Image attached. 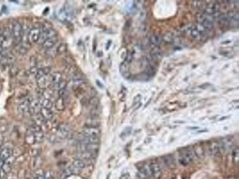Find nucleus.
<instances>
[{"label":"nucleus","instance_id":"nucleus-28","mask_svg":"<svg viewBox=\"0 0 239 179\" xmlns=\"http://www.w3.org/2000/svg\"><path fill=\"white\" fill-rule=\"evenodd\" d=\"M55 107L56 109L59 111H62L65 109V104L63 98L59 97L58 99H57L55 103Z\"/></svg>","mask_w":239,"mask_h":179},{"label":"nucleus","instance_id":"nucleus-5","mask_svg":"<svg viewBox=\"0 0 239 179\" xmlns=\"http://www.w3.org/2000/svg\"><path fill=\"white\" fill-rule=\"evenodd\" d=\"M152 176L156 179H159L162 175V168L160 162L156 160H151L149 163Z\"/></svg>","mask_w":239,"mask_h":179},{"label":"nucleus","instance_id":"nucleus-38","mask_svg":"<svg viewBox=\"0 0 239 179\" xmlns=\"http://www.w3.org/2000/svg\"><path fill=\"white\" fill-rule=\"evenodd\" d=\"M119 70H120L122 74H123V73L129 71L128 69V64H127L125 62L122 63L120 66H119Z\"/></svg>","mask_w":239,"mask_h":179},{"label":"nucleus","instance_id":"nucleus-43","mask_svg":"<svg viewBox=\"0 0 239 179\" xmlns=\"http://www.w3.org/2000/svg\"><path fill=\"white\" fill-rule=\"evenodd\" d=\"M119 179H131V177L129 173H125L122 175Z\"/></svg>","mask_w":239,"mask_h":179},{"label":"nucleus","instance_id":"nucleus-34","mask_svg":"<svg viewBox=\"0 0 239 179\" xmlns=\"http://www.w3.org/2000/svg\"><path fill=\"white\" fill-rule=\"evenodd\" d=\"M66 86H67L66 81L62 80L61 81H60L58 84H55V85H52L51 87H52L53 89L57 90L59 91V90L63 89V88L66 87Z\"/></svg>","mask_w":239,"mask_h":179},{"label":"nucleus","instance_id":"nucleus-29","mask_svg":"<svg viewBox=\"0 0 239 179\" xmlns=\"http://www.w3.org/2000/svg\"><path fill=\"white\" fill-rule=\"evenodd\" d=\"M45 172L42 170L37 169L32 175V179H45Z\"/></svg>","mask_w":239,"mask_h":179},{"label":"nucleus","instance_id":"nucleus-36","mask_svg":"<svg viewBox=\"0 0 239 179\" xmlns=\"http://www.w3.org/2000/svg\"><path fill=\"white\" fill-rule=\"evenodd\" d=\"M1 170L7 174L10 173L11 170H12V165L4 162V164L1 167Z\"/></svg>","mask_w":239,"mask_h":179},{"label":"nucleus","instance_id":"nucleus-15","mask_svg":"<svg viewBox=\"0 0 239 179\" xmlns=\"http://www.w3.org/2000/svg\"><path fill=\"white\" fill-rule=\"evenodd\" d=\"M13 151L12 148L4 146L1 147V149H0V159L3 161H6L8 158L13 155Z\"/></svg>","mask_w":239,"mask_h":179},{"label":"nucleus","instance_id":"nucleus-23","mask_svg":"<svg viewBox=\"0 0 239 179\" xmlns=\"http://www.w3.org/2000/svg\"><path fill=\"white\" fill-rule=\"evenodd\" d=\"M50 79L51 86L55 85L62 80V74L60 72H54L50 75Z\"/></svg>","mask_w":239,"mask_h":179},{"label":"nucleus","instance_id":"nucleus-33","mask_svg":"<svg viewBox=\"0 0 239 179\" xmlns=\"http://www.w3.org/2000/svg\"><path fill=\"white\" fill-rule=\"evenodd\" d=\"M41 104L42 108H47L50 109H51V108L53 107V105L51 101L48 99H44L42 100H41Z\"/></svg>","mask_w":239,"mask_h":179},{"label":"nucleus","instance_id":"nucleus-42","mask_svg":"<svg viewBox=\"0 0 239 179\" xmlns=\"http://www.w3.org/2000/svg\"><path fill=\"white\" fill-rule=\"evenodd\" d=\"M65 50H66V46H65V44H61L57 48V54H62L63 53V52L65 51Z\"/></svg>","mask_w":239,"mask_h":179},{"label":"nucleus","instance_id":"nucleus-22","mask_svg":"<svg viewBox=\"0 0 239 179\" xmlns=\"http://www.w3.org/2000/svg\"><path fill=\"white\" fill-rule=\"evenodd\" d=\"M99 138H96V137H87L84 135H83V138L81 140L83 144H99Z\"/></svg>","mask_w":239,"mask_h":179},{"label":"nucleus","instance_id":"nucleus-7","mask_svg":"<svg viewBox=\"0 0 239 179\" xmlns=\"http://www.w3.org/2000/svg\"><path fill=\"white\" fill-rule=\"evenodd\" d=\"M55 37H57V32L54 29L48 28L42 30L41 31V33L40 34L37 43H38L39 44H42L46 39Z\"/></svg>","mask_w":239,"mask_h":179},{"label":"nucleus","instance_id":"nucleus-35","mask_svg":"<svg viewBox=\"0 0 239 179\" xmlns=\"http://www.w3.org/2000/svg\"><path fill=\"white\" fill-rule=\"evenodd\" d=\"M25 140L26 143L29 144H32L35 143L34 134L32 133L31 131H29V132L26 134Z\"/></svg>","mask_w":239,"mask_h":179},{"label":"nucleus","instance_id":"nucleus-20","mask_svg":"<svg viewBox=\"0 0 239 179\" xmlns=\"http://www.w3.org/2000/svg\"><path fill=\"white\" fill-rule=\"evenodd\" d=\"M94 153H93L92 152H88V151H83V152H79L78 153V156L79 158L83 161H90L93 158H94Z\"/></svg>","mask_w":239,"mask_h":179},{"label":"nucleus","instance_id":"nucleus-26","mask_svg":"<svg viewBox=\"0 0 239 179\" xmlns=\"http://www.w3.org/2000/svg\"><path fill=\"white\" fill-rule=\"evenodd\" d=\"M149 41L150 42V43H151L152 44L158 46L161 44L162 41V38L157 35H152L149 37Z\"/></svg>","mask_w":239,"mask_h":179},{"label":"nucleus","instance_id":"nucleus-16","mask_svg":"<svg viewBox=\"0 0 239 179\" xmlns=\"http://www.w3.org/2000/svg\"><path fill=\"white\" fill-rule=\"evenodd\" d=\"M49 83H50L49 74L43 76L37 79V85L41 89L46 88V87L50 84Z\"/></svg>","mask_w":239,"mask_h":179},{"label":"nucleus","instance_id":"nucleus-31","mask_svg":"<svg viewBox=\"0 0 239 179\" xmlns=\"http://www.w3.org/2000/svg\"><path fill=\"white\" fill-rule=\"evenodd\" d=\"M86 125L88 127H96L97 128V126L99 125V121L96 119L95 118H92L91 119L88 120L86 122Z\"/></svg>","mask_w":239,"mask_h":179},{"label":"nucleus","instance_id":"nucleus-27","mask_svg":"<svg viewBox=\"0 0 239 179\" xmlns=\"http://www.w3.org/2000/svg\"><path fill=\"white\" fill-rule=\"evenodd\" d=\"M231 155H232V160H233V162L236 165H237L238 163V161H239V149L237 146L234 147V148L233 149Z\"/></svg>","mask_w":239,"mask_h":179},{"label":"nucleus","instance_id":"nucleus-2","mask_svg":"<svg viewBox=\"0 0 239 179\" xmlns=\"http://www.w3.org/2000/svg\"><path fill=\"white\" fill-rule=\"evenodd\" d=\"M207 150L209 153L213 157L220 156L224 153L220 142L217 140L210 142L208 145Z\"/></svg>","mask_w":239,"mask_h":179},{"label":"nucleus","instance_id":"nucleus-25","mask_svg":"<svg viewBox=\"0 0 239 179\" xmlns=\"http://www.w3.org/2000/svg\"><path fill=\"white\" fill-rule=\"evenodd\" d=\"M150 55L153 59H160L162 57V53L158 47H155L151 51Z\"/></svg>","mask_w":239,"mask_h":179},{"label":"nucleus","instance_id":"nucleus-17","mask_svg":"<svg viewBox=\"0 0 239 179\" xmlns=\"http://www.w3.org/2000/svg\"><path fill=\"white\" fill-rule=\"evenodd\" d=\"M219 10L218 4L215 3H210L205 9V14L213 16Z\"/></svg>","mask_w":239,"mask_h":179},{"label":"nucleus","instance_id":"nucleus-41","mask_svg":"<svg viewBox=\"0 0 239 179\" xmlns=\"http://www.w3.org/2000/svg\"><path fill=\"white\" fill-rule=\"evenodd\" d=\"M59 93V97H62L63 98L65 96H67V94H68V90H67L66 88H64L63 89L59 90L58 91Z\"/></svg>","mask_w":239,"mask_h":179},{"label":"nucleus","instance_id":"nucleus-10","mask_svg":"<svg viewBox=\"0 0 239 179\" xmlns=\"http://www.w3.org/2000/svg\"><path fill=\"white\" fill-rule=\"evenodd\" d=\"M161 162L163 165L167 168L173 170L176 168V161L172 155H166L161 157Z\"/></svg>","mask_w":239,"mask_h":179},{"label":"nucleus","instance_id":"nucleus-19","mask_svg":"<svg viewBox=\"0 0 239 179\" xmlns=\"http://www.w3.org/2000/svg\"><path fill=\"white\" fill-rule=\"evenodd\" d=\"M198 20L199 23L202 25L206 29L208 30H212L213 28V23L210 22L208 20L206 19L203 17V16H200L198 17Z\"/></svg>","mask_w":239,"mask_h":179},{"label":"nucleus","instance_id":"nucleus-8","mask_svg":"<svg viewBox=\"0 0 239 179\" xmlns=\"http://www.w3.org/2000/svg\"><path fill=\"white\" fill-rule=\"evenodd\" d=\"M41 30L40 28L34 27L32 28L28 32V41L29 44H33L37 43L40 34L41 33Z\"/></svg>","mask_w":239,"mask_h":179},{"label":"nucleus","instance_id":"nucleus-30","mask_svg":"<svg viewBox=\"0 0 239 179\" xmlns=\"http://www.w3.org/2000/svg\"><path fill=\"white\" fill-rule=\"evenodd\" d=\"M85 163L84 161L80 160V159H77L74 161L72 163V165L75 167V168H78V169L81 170L83 168L85 167Z\"/></svg>","mask_w":239,"mask_h":179},{"label":"nucleus","instance_id":"nucleus-13","mask_svg":"<svg viewBox=\"0 0 239 179\" xmlns=\"http://www.w3.org/2000/svg\"><path fill=\"white\" fill-rule=\"evenodd\" d=\"M31 100L29 99L24 100L17 107V111L20 114H26L29 112V106Z\"/></svg>","mask_w":239,"mask_h":179},{"label":"nucleus","instance_id":"nucleus-11","mask_svg":"<svg viewBox=\"0 0 239 179\" xmlns=\"http://www.w3.org/2000/svg\"><path fill=\"white\" fill-rule=\"evenodd\" d=\"M42 108L41 102L39 100H31L29 106V112L32 115H37L40 113Z\"/></svg>","mask_w":239,"mask_h":179},{"label":"nucleus","instance_id":"nucleus-40","mask_svg":"<svg viewBox=\"0 0 239 179\" xmlns=\"http://www.w3.org/2000/svg\"><path fill=\"white\" fill-rule=\"evenodd\" d=\"M190 34L191 37L194 38H197L200 37V33L196 28H192L191 30Z\"/></svg>","mask_w":239,"mask_h":179},{"label":"nucleus","instance_id":"nucleus-21","mask_svg":"<svg viewBox=\"0 0 239 179\" xmlns=\"http://www.w3.org/2000/svg\"><path fill=\"white\" fill-rule=\"evenodd\" d=\"M40 114L41 115V117L44 118L46 121L51 120L53 117V113L50 109L42 108Z\"/></svg>","mask_w":239,"mask_h":179},{"label":"nucleus","instance_id":"nucleus-44","mask_svg":"<svg viewBox=\"0 0 239 179\" xmlns=\"http://www.w3.org/2000/svg\"><path fill=\"white\" fill-rule=\"evenodd\" d=\"M31 153L32 156H37L38 153H39V151L37 149H33L31 151Z\"/></svg>","mask_w":239,"mask_h":179},{"label":"nucleus","instance_id":"nucleus-37","mask_svg":"<svg viewBox=\"0 0 239 179\" xmlns=\"http://www.w3.org/2000/svg\"><path fill=\"white\" fill-rule=\"evenodd\" d=\"M30 131L32 133H37V132H39V131H42V127L40 125H38L37 124H33L30 127Z\"/></svg>","mask_w":239,"mask_h":179},{"label":"nucleus","instance_id":"nucleus-24","mask_svg":"<svg viewBox=\"0 0 239 179\" xmlns=\"http://www.w3.org/2000/svg\"><path fill=\"white\" fill-rule=\"evenodd\" d=\"M50 70H51V68H49V67L42 68V69H37V70L35 73V77L37 79H39L40 78H41L43 76L49 75Z\"/></svg>","mask_w":239,"mask_h":179},{"label":"nucleus","instance_id":"nucleus-1","mask_svg":"<svg viewBox=\"0 0 239 179\" xmlns=\"http://www.w3.org/2000/svg\"><path fill=\"white\" fill-rule=\"evenodd\" d=\"M194 158L192 149L190 147H184L178 152V161L181 165L187 166L193 161Z\"/></svg>","mask_w":239,"mask_h":179},{"label":"nucleus","instance_id":"nucleus-12","mask_svg":"<svg viewBox=\"0 0 239 179\" xmlns=\"http://www.w3.org/2000/svg\"><path fill=\"white\" fill-rule=\"evenodd\" d=\"M69 134V128L64 124L60 125L58 127L56 131V137L60 139H64L67 138Z\"/></svg>","mask_w":239,"mask_h":179},{"label":"nucleus","instance_id":"nucleus-39","mask_svg":"<svg viewBox=\"0 0 239 179\" xmlns=\"http://www.w3.org/2000/svg\"><path fill=\"white\" fill-rule=\"evenodd\" d=\"M163 39L167 43H172L173 42V37L172 35V34L169 33L166 34L163 37Z\"/></svg>","mask_w":239,"mask_h":179},{"label":"nucleus","instance_id":"nucleus-9","mask_svg":"<svg viewBox=\"0 0 239 179\" xmlns=\"http://www.w3.org/2000/svg\"><path fill=\"white\" fill-rule=\"evenodd\" d=\"M220 142L222 146L224 153L229 152L234 147V140L231 136H226L225 138H223Z\"/></svg>","mask_w":239,"mask_h":179},{"label":"nucleus","instance_id":"nucleus-6","mask_svg":"<svg viewBox=\"0 0 239 179\" xmlns=\"http://www.w3.org/2000/svg\"><path fill=\"white\" fill-rule=\"evenodd\" d=\"M137 177L139 179H149L152 177L149 164L144 163L139 167L138 170Z\"/></svg>","mask_w":239,"mask_h":179},{"label":"nucleus","instance_id":"nucleus-32","mask_svg":"<svg viewBox=\"0 0 239 179\" xmlns=\"http://www.w3.org/2000/svg\"><path fill=\"white\" fill-rule=\"evenodd\" d=\"M34 135V139H35V143H41L44 139V134L42 131L34 133H33Z\"/></svg>","mask_w":239,"mask_h":179},{"label":"nucleus","instance_id":"nucleus-4","mask_svg":"<svg viewBox=\"0 0 239 179\" xmlns=\"http://www.w3.org/2000/svg\"><path fill=\"white\" fill-rule=\"evenodd\" d=\"M194 156L199 160L203 159L206 153V147L202 143L195 144L192 147Z\"/></svg>","mask_w":239,"mask_h":179},{"label":"nucleus","instance_id":"nucleus-3","mask_svg":"<svg viewBox=\"0 0 239 179\" xmlns=\"http://www.w3.org/2000/svg\"><path fill=\"white\" fill-rule=\"evenodd\" d=\"M10 33L14 39V41L16 44H18L22 41L23 28L22 26L19 22H15L13 23Z\"/></svg>","mask_w":239,"mask_h":179},{"label":"nucleus","instance_id":"nucleus-14","mask_svg":"<svg viewBox=\"0 0 239 179\" xmlns=\"http://www.w3.org/2000/svg\"><path fill=\"white\" fill-rule=\"evenodd\" d=\"M83 134L87 137H96L99 138L100 130L96 127H87L83 132Z\"/></svg>","mask_w":239,"mask_h":179},{"label":"nucleus","instance_id":"nucleus-18","mask_svg":"<svg viewBox=\"0 0 239 179\" xmlns=\"http://www.w3.org/2000/svg\"><path fill=\"white\" fill-rule=\"evenodd\" d=\"M57 42H58L57 37L50 38L46 39L44 43L42 44V46L43 48H44L46 50H48V49L53 48L54 46H55V44L57 43Z\"/></svg>","mask_w":239,"mask_h":179}]
</instances>
